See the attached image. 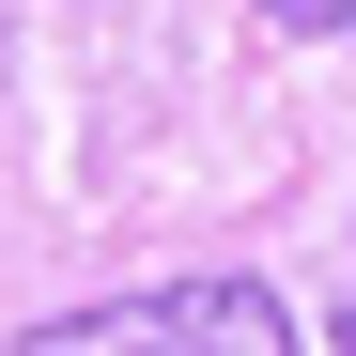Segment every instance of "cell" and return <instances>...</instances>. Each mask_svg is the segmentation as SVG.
<instances>
[{"label":"cell","mask_w":356,"mask_h":356,"mask_svg":"<svg viewBox=\"0 0 356 356\" xmlns=\"http://www.w3.org/2000/svg\"><path fill=\"white\" fill-rule=\"evenodd\" d=\"M16 356H294V310L264 279H170V294H108V310L31 325Z\"/></svg>","instance_id":"1"},{"label":"cell","mask_w":356,"mask_h":356,"mask_svg":"<svg viewBox=\"0 0 356 356\" xmlns=\"http://www.w3.org/2000/svg\"><path fill=\"white\" fill-rule=\"evenodd\" d=\"M264 31H356V0H264Z\"/></svg>","instance_id":"2"},{"label":"cell","mask_w":356,"mask_h":356,"mask_svg":"<svg viewBox=\"0 0 356 356\" xmlns=\"http://www.w3.org/2000/svg\"><path fill=\"white\" fill-rule=\"evenodd\" d=\"M325 341H341V356H356V310H341V325H325Z\"/></svg>","instance_id":"3"},{"label":"cell","mask_w":356,"mask_h":356,"mask_svg":"<svg viewBox=\"0 0 356 356\" xmlns=\"http://www.w3.org/2000/svg\"><path fill=\"white\" fill-rule=\"evenodd\" d=\"M0 63H16V31H0Z\"/></svg>","instance_id":"4"}]
</instances>
